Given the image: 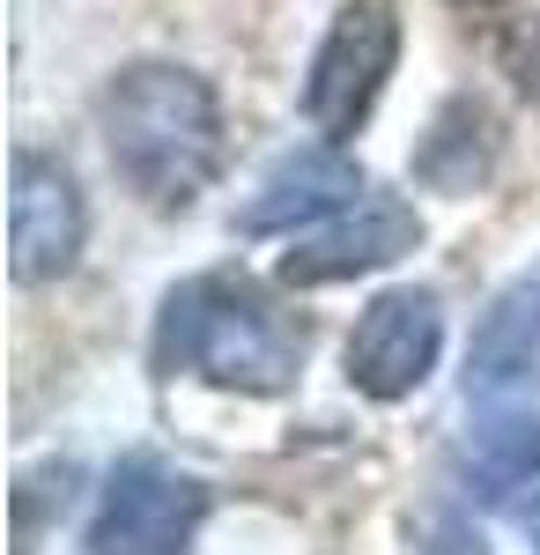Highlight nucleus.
Masks as SVG:
<instances>
[{
  "label": "nucleus",
  "instance_id": "obj_7",
  "mask_svg": "<svg viewBox=\"0 0 540 555\" xmlns=\"http://www.w3.org/2000/svg\"><path fill=\"white\" fill-rule=\"evenodd\" d=\"M422 245V222L415 208H400L393 193H371L356 201L348 222H333L319 237H296L282 253V282L290 289H326V282H356V274H377L393 259H408Z\"/></svg>",
  "mask_w": 540,
  "mask_h": 555
},
{
  "label": "nucleus",
  "instance_id": "obj_12",
  "mask_svg": "<svg viewBox=\"0 0 540 555\" xmlns=\"http://www.w3.org/2000/svg\"><path fill=\"white\" fill-rule=\"evenodd\" d=\"M415 555H489V548H481V533H474L466 518L437 512V518H429V533H422V548H415Z\"/></svg>",
  "mask_w": 540,
  "mask_h": 555
},
{
  "label": "nucleus",
  "instance_id": "obj_1",
  "mask_svg": "<svg viewBox=\"0 0 540 555\" xmlns=\"http://www.w3.org/2000/svg\"><path fill=\"white\" fill-rule=\"evenodd\" d=\"M97 127L126 193L156 215H185L222 171V104L185 60H126L104 82Z\"/></svg>",
  "mask_w": 540,
  "mask_h": 555
},
{
  "label": "nucleus",
  "instance_id": "obj_13",
  "mask_svg": "<svg viewBox=\"0 0 540 555\" xmlns=\"http://www.w3.org/2000/svg\"><path fill=\"white\" fill-rule=\"evenodd\" d=\"M511 82H518V96L540 112V15L511 38Z\"/></svg>",
  "mask_w": 540,
  "mask_h": 555
},
{
  "label": "nucleus",
  "instance_id": "obj_5",
  "mask_svg": "<svg viewBox=\"0 0 540 555\" xmlns=\"http://www.w3.org/2000/svg\"><path fill=\"white\" fill-rule=\"evenodd\" d=\"M82 237H89V208L75 171L38 156V149H15V164H8V274L23 289L60 282L82 259Z\"/></svg>",
  "mask_w": 540,
  "mask_h": 555
},
{
  "label": "nucleus",
  "instance_id": "obj_10",
  "mask_svg": "<svg viewBox=\"0 0 540 555\" xmlns=\"http://www.w3.org/2000/svg\"><path fill=\"white\" fill-rule=\"evenodd\" d=\"M466 481L481 504H511L518 489H540V415L503 408L466 437Z\"/></svg>",
  "mask_w": 540,
  "mask_h": 555
},
{
  "label": "nucleus",
  "instance_id": "obj_3",
  "mask_svg": "<svg viewBox=\"0 0 540 555\" xmlns=\"http://www.w3.org/2000/svg\"><path fill=\"white\" fill-rule=\"evenodd\" d=\"M393 60H400V15H393V0H348L333 15L319 60H311L304 119L326 141H348L377 112V96L393 82Z\"/></svg>",
  "mask_w": 540,
  "mask_h": 555
},
{
  "label": "nucleus",
  "instance_id": "obj_8",
  "mask_svg": "<svg viewBox=\"0 0 540 555\" xmlns=\"http://www.w3.org/2000/svg\"><path fill=\"white\" fill-rule=\"evenodd\" d=\"M363 201V171L356 156H340V141H319V149H296L274 171L259 178V193L245 201L237 230L245 237H274V230H304V222H326V215L356 208Z\"/></svg>",
  "mask_w": 540,
  "mask_h": 555
},
{
  "label": "nucleus",
  "instance_id": "obj_15",
  "mask_svg": "<svg viewBox=\"0 0 540 555\" xmlns=\"http://www.w3.org/2000/svg\"><path fill=\"white\" fill-rule=\"evenodd\" d=\"M459 8H503V0H459Z\"/></svg>",
  "mask_w": 540,
  "mask_h": 555
},
{
  "label": "nucleus",
  "instance_id": "obj_4",
  "mask_svg": "<svg viewBox=\"0 0 540 555\" xmlns=\"http://www.w3.org/2000/svg\"><path fill=\"white\" fill-rule=\"evenodd\" d=\"M208 518V489L193 474L133 452L104 474V496L89 512V555H178Z\"/></svg>",
  "mask_w": 540,
  "mask_h": 555
},
{
  "label": "nucleus",
  "instance_id": "obj_14",
  "mask_svg": "<svg viewBox=\"0 0 540 555\" xmlns=\"http://www.w3.org/2000/svg\"><path fill=\"white\" fill-rule=\"evenodd\" d=\"M526 533H533V548H540V512H526Z\"/></svg>",
  "mask_w": 540,
  "mask_h": 555
},
{
  "label": "nucleus",
  "instance_id": "obj_11",
  "mask_svg": "<svg viewBox=\"0 0 540 555\" xmlns=\"http://www.w3.org/2000/svg\"><path fill=\"white\" fill-rule=\"evenodd\" d=\"M489 164H497V127H489L481 104H452V112L429 127V141H422V156H415V171L429 178V185H445V193L481 185Z\"/></svg>",
  "mask_w": 540,
  "mask_h": 555
},
{
  "label": "nucleus",
  "instance_id": "obj_6",
  "mask_svg": "<svg viewBox=\"0 0 540 555\" xmlns=\"http://www.w3.org/2000/svg\"><path fill=\"white\" fill-rule=\"evenodd\" d=\"M437 348H445L437 289H385V297H371V311L348 334V385L363 400L393 408V400L422 392V378L437 371Z\"/></svg>",
  "mask_w": 540,
  "mask_h": 555
},
{
  "label": "nucleus",
  "instance_id": "obj_9",
  "mask_svg": "<svg viewBox=\"0 0 540 555\" xmlns=\"http://www.w3.org/2000/svg\"><path fill=\"white\" fill-rule=\"evenodd\" d=\"M540 363V282H511L481 326H474V348H466V392L497 400L511 385H526Z\"/></svg>",
  "mask_w": 540,
  "mask_h": 555
},
{
  "label": "nucleus",
  "instance_id": "obj_2",
  "mask_svg": "<svg viewBox=\"0 0 540 555\" xmlns=\"http://www.w3.org/2000/svg\"><path fill=\"white\" fill-rule=\"evenodd\" d=\"M304 363V334L252 282L201 274L178 282L156 311V371H193L222 392H282Z\"/></svg>",
  "mask_w": 540,
  "mask_h": 555
}]
</instances>
